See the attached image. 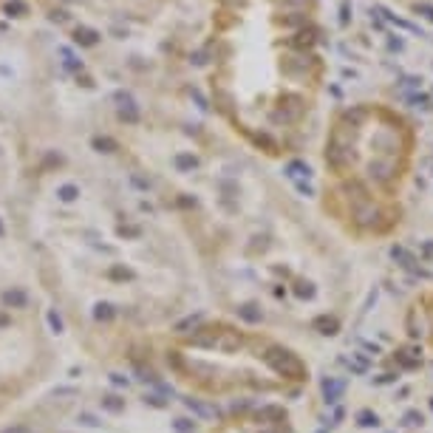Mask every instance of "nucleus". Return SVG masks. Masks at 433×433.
<instances>
[{
    "instance_id": "obj_1",
    "label": "nucleus",
    "mask_w": 433,
    "mask_h": 433,
    "mask_svg": "<svg viewBox=\"0 0 433 433\" xmlns=\"http://www.w3.org/2000/svg\"><path fill=\"white\" fill-rule=\"evenodd\" d=\"M184 405H187L193 413H198L201 419H212V416H215V411H212V408H207V405H201V402H195V399H184Z\"/></svg>"
},
{
    "instance_id": "obj_2",
    "label": "nucleus",
    "mask_w": 433,
    "mask_h": 433,
    "mask_svg": "<svg viewBox=\"0 0 433 433\" xmlns=\"http://www.w3.org/2000/svg\"><path fill=\"white\" fill-rule=\"evenodd\" d=\"M3 303H6V306H17V309H20V306H26V295H23L20 289L6 292V295H3Z\"/></svg>"
},
{
    "instance_id": "obj_3",
    "label": "nucleus",
    "mask_w": 433,
    "mask_h": 433,
    "mask_svg": "<svg viewBox=\"0 0 433 433\" xmlns=\"http://www.w3.org/2000/svg\"><path fill=\"white\" fill-rule=\"evenodd\" d=\"M102 408H105V411H111V413H119L125 408V399H119V397H102Z\"/></svg>"
},
{
    "instance_id": "obj_4",
    "label": "nucleus",
    "mask_w": 433,
    "mask_h": 433,
    "mask_svg": "<svg viewBox=\"0 0 433 433\" xmlns=\"http://www.w3.org/2000/svg\"><path fill=\"white\" fill-rule=\"evenodd\" d=\"M94 317L96 320H111V317H114V306L99 303V306H96V311H94Z\"/></svg>"
},
{
    "instance_id": "obj_5",
    "label": "nucleus",
    "mask_w": 433,
    "mask_h": 433,
    "mask_svg": "<svg viewBox=\"0 0 433 433\" xmlns=\"http://www.w3.org/2000/svg\"><path fill=\"white\" fill-rule=\"evenodd\" d=\"M48 326H51V332L54 334L63 332V317H60L57 311H48Z\"/></svg>"
},
{
    "instance_id": "obj_6",
    "label": "nucleus",
    "mask_w": 433,
    "mask_h": 433,
    "mask_svg": "<svg viewBox=\"0 0 433 433\" xmlns=\"http://www.w3.org/2000/svg\"><path fill=\"white\" fill-rule=\"evenodd\" d=\"M80 422H82V425H85V427H96V425H99V422H96V416H94V413H80Z\"/></svg>"
},
{
    "instance_id": "obj_7",
    "label": "nucleus",
    "mask_w": 433,
    "mask_h": 433,
    "mask_svg": "<svg viewBox=\"0 0 433 433\" xmlns=\"http://www.w3.org/2000/svg\"><path fill=\"white\" fill-rule=\"evenodd\" d=\"M176 430L190 433V430H193V422H190V419H176Z\"/></svg>"
},
{
    "instance_id": "obj_8",
    "label": "nucleus",
    "mask_w": 433,
    "mask_h": 433,
    "mask_svg": "<svg viewBox=\"0 0 433 433\" xmlns=\"http://www.w3.org/2000/svg\"><path fill=\"white\" fill-rule=\"evenodd\" d=\"M74 195H77V190H74V187H63V190H60V198H63V201H71Z\"/></svg>"
},
{
    "instance_id": "obj_9",
    "label": "nucleus",
    "mask_w": 433,
    "mask_h": 433,
    "mask_svg": "<svg viewBox=\"0 0 433 433\" xmlns=\"http://www.w3.org/2000/svg\"><path fill=\"white\" fill-rule=\"evenodd\" d=\"M111 383H114V385H128L130 380H128V376H122V374H111Z\"/></svg>"
},
{
    "instance_id": "obj_10",
    "label": "nucleus",
    "mask_w": 433,
    "mask_h": 433,
    "mask_svg": "<svg viewBox=\"0 0 433 433\" xmlns=\"http://www.w3.org/2000/svg\"><path fill=\"white\" fill-rule=\"evenodd\" d=\"M3 433H31L29 427H23V425H15V427H6Z\"/></svg>"
},
{
    "instance_id": "obj_11",
    "label": "nucleus",
    "mask_w": 433,
    "mask_h": 433,
    "mask_svg": "<svg viewBox=\"0 0 433 433\" xmlns=\"http://www.w3.org/2000/svg\"><path fill=\"white\" fill-rule=\"evenodd\" d=\"M241 314H244L246 320H258V314H255V311H252V306H246V309L241 311Z\"/></svg>"
},
{
    "instance_id": "obj_12",
    "label": "nucleus",
    "mask_w": 433,
    "mask_h": 433,
    "mask_svg": "<svg viewBox=\"0 0 433 433\" xmlns=\"http://www.w3.org/2000/svg\"><path fill=\"white\" fill-rule=\"evenodd\" d=\"M144 399H147V402H150V405H156V408H161V405H165V402H161L159 397H144Z\"/></svg>"
},
{
    "instance_id": "obj_13",
    "label": "nucleus",
    "mask_w": 433,
    "mask_h": 433,
    "mask_svg": "<svg viewBox=\"0 0 433 433\" xmlns=\"http://www.w3.org/2000/svg\"><path fill=\"white\" fill-rule=\"evenodd\" d=\"M9 323V317H6V314H0V326H6Z\"/></svg>"
}]
</instances>
